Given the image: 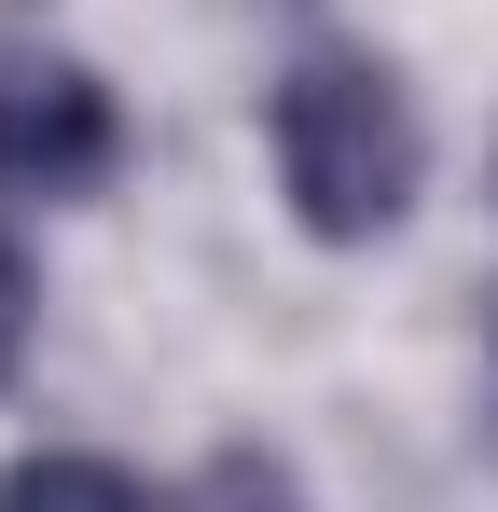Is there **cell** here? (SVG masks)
<instances>
[{
    "mask_svg": "<svg viewBox=\"0 0 498 512\" xmlns=\"http://www.w3.org/2000/svg\"><path fill=\"white\" fill-rule=\"evenodd\" d=\"M263 139H277V194L319 250H374L429 180V125H415L402 70L360 42H305L263 97Z\"/></svg>",
    "mask_w": 498,
    "mask_h": 512,
    "instance_id": "obj_1",
    "label": "cell"
},
{
    "mask_svg": "<svg viewBox=\"0 0 498 512\" xmlns=\"http://www.w3.org/2000/svg\"><path fill=\"white\" fill-rule=\"evenodd\" d=\"M125 167V111L111 84L56 42H0V180L14 194H83Z\"/></svg>",
    "mask_w": 498,
    "mask_h": 512,
    "instance_id": "obj_2",
    "label": "cell"
},
{
    "mask_svg": "<svg viewBox=\"0 0 498 512\" xmlns=\"http://www.w3.org/2000/svg\"><path fill=\"white\" fill-rule=\"evenodd\" d=\"M0 512H153V499H139V471H125V457L42 443V457H14V471H0Z\"/></svg>",
    "mask_w": 498,
    "mask_h": 512,
    "instance_id": "obj_3",
    "label": "cell"
},
{
    "mask_svg": "<svg viewBox=\"0 0 498 512\" xmlns=\"http://www.w3.org/2000/svg\"><path fill=\"white\" fill-rule=\"evenodd\" d=\"M166 512H305V485H291V457H263V443H222V457H208V471H194Z\"/></svg>",
    "mask_w": 498,
    "mask_h": 512,
    "instance_id": "obj_4",
    "label": "cell"
},
{
    "mask_svg": "<svg viewBox=\"0 0 498 512\" xmlns=\"http://www.w3.org/2000/svg\"><path fill=\"white\" fill-rule=\"evenodd\" d=\"M28 333H42V277H28V250L0 236V388L28 374Z\"/></svg>",
    "mask_w": 498,
    "mask_h": 512,
    "instance_id": "obj_5",
    "label": "cell"
},
{
    "mask_svg": "<svg viewBox=\"0 0 498 512\" xmlns=\"http://www.w3.org/2000/svg\"><path fill=\"white\" fill-rule=\"evenodd\" d=\"M485 443H498V291H485Z\"/></svg>",
    "mask_w": 498,
    "mask_h": 512,
    "instance_id": "obj_6",
    "label": "cell"
}]
</instances>
